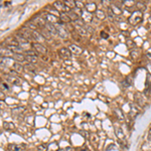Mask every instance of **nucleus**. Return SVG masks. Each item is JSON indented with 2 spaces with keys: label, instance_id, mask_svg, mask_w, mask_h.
<instances>
[{
  "label": "nucleus",
  "instance_id": "obj_28",
  "mask_svg": "<svg viewBox=\"0 0 151 151\" xmlns=\"http://www.w3.org/2000/svg\"><path fill=\"white\" fill-rule=\"evenodd\" d=\"M131 81H132V79H131V78H128V79H126L125 81L123 82V86L124 87H129L131 84H132V82H131Z\"/></svg>",
  "mask_w": 151,
  "mask_h": 151
},
{
  "label": "nucleus",
  "instance_id": "obj_6",
  "mask_svg": "<svg viewBox=\"0 0 151 151\" xmlns=\"http://www.w3.org/2000/svg\"><path fill=\"white\" fill-rule=\"evenodd\" d=\"M75 27L76 29H77V31L79 32V35H84V36H87V35H89V31L87 30V27H85L83 24H81V25H75Z\"/></svg>",
  "mask_w": 151,
  "mask_h": 151
},
{
  "label": "nucleus",
  "instance_id": "obj_23",
  "mask_svg": "<svg viewBox=\"0 0 151 151\" xmlns=\"http://www.w3.org/2000/svg\"><path fill=\"white\" fill-rule=\"evenodd\" d=\"M7 79L9 80V81H10L11 83H13V84H15V85H19L20 84V81H19V80L17 79V78H14V77H10V76H9V77H7Z\"/></svg>",
  "mask_w": 151,
  "mask_h": 151
},
{
  "label": "nucleus",
  "instance_id": "obj_32",
  "mask_svg": "<svg viewBox=\"0 0 151 151\" xmlns=\"http://www.w3.org/2000/svg\"><path fill=\"white\" fill-rule=\"evenodd\" d=\"M147 69H148V70H149V72L151 73V65H148V67H147Z\"/></svg>",
  "mask_w": 151,
  "mask_h": 151
},
{
  "label": "nucleus",
  "instance_id": "obj_15",
  "mask_svg": "<svg viewBox=\"0 0 151 151\" xmlns=\"http://www.w3.org/2000/svg\"><path fill=\"white\" fill-rule=\"evenodd\" d=\"M95 14H96V17H98L99 19H104L106 17L105 12L103 10H101V9H97V10L95 11Z\"/></svg>",
  "mask_w": 151,
  "mask_h": 151
},
{
  "label": "nucleus",
  "instance_id": "obj_9",
  "mask_svg": "<svg viewBox=\"0 0 151 151\" xmlns=\"http://www.w3.org/2000/svg\"><path fill=\"white\" fill-rule=\"evenodd\" d=\"M33 22H35L37 26H43L47 24V21H45V19L43 17H35L33 18Z\"/></svg>",
  "mask_w": 151,
  "mask_h": 151
},
{
  "label": "nucleus",
  "instance_id": "obj_2",
  "mask_svg": "<svg viewBox=\"0 0 151 151\" xmlns=\"http://www.w3.org/2000/svg\"><path fill=\"white\" fill-rule=\"evenodd\" d=\"M53 5H55V7L58 9V11H62V13H67V12L70 11V8H69V7L65 4V2H63V1L55 2Z\"/></svg>",
  "mask_w": 151,
  "mask_h": 151
},
{
  "label": "nucleus",
  "instance_id": "obj_33",
  "mask_svg": "<svg viewBox=\"0 0 151 151\" xmlns=\"http://www.w3.org/2000/svg\"><path fill=\"white\" fill-rule=\"evenodd\" d=\"M0 80H1V79H0Z\"/></svg>",
  "mask_w": 151,
  "mask_h": 151
},
{
  "label": "nucleus",
  "instance_id": "obj_31",
  "mask_svg": "<svg viewBox=\"0 0 151 151\" xmlns=\"http://www.w3.org/2000/svg\"><path fill=\"white\" fill-rule=\"evenodd\" d=\"M148 139L151 140V130L149 131V134H148Z\"/></svg>",
  "mask_w": 151,
  "mask_h": 151
},
{
  "label": "nucleus",
  "instance_id": "obj_27",
  "mask_svg": "<svg viewBox=\"0 0 151 151\" xmlns=\"http://www.w3.org/2000/svg\"><path fill=\"white\" fill-rule=\"evenodd\" d=\"M25 55H28V57H37V53H36V52H33V50H25Z\"/></svg>",
  "mask_w": 151,
  "mask_h": 151
},
{
  "label": "nucleus",
  "instance_id": "obj_18",
  "mask_svg": "<svg viewBox=\"0 0 151 151\" xmlns=\"http://www.w3.org/2000/svg\"><path fill=\"white\" fill-rule=\"evenodd\" d=\"M3 127H4V129H6V130H8V131H12V130L15 129L14 125L11 122H4Z\"/></svg>",
  "mask_w": 151,
  "mask_h": 151
},
{
  "label": "nucleus",
  "instance_id": "obj_25",
  "mask_svg": "<svg viewBox=\"0 0 151 151\" xmlns=\"http://www.w3.org/2000/svg\"><path fill=\"white\" fill-rule=\"evenodd\" d=\"M65 4L70 9L74 8V7L76 6V2L75 1H65Z\"/></svg>",
  "mask_w": 151,
  "mask_h": 151
},
{
  "label": "nucleus",
  "instance_id": "obj_21",
  "mask_svg": "<svg viewBox=\"0 0 151 151\" xmlns=\"http://www.w3.org/2000/svg\"><path fill=\"white\" fill-rule=\"evenodd\" d=\"M23 69L26 70V72H31V73H35V67L32 65V64H27V65H25L23 67Z\"/></svg>",
  "mask_w": 151,
  "mask_h": 151
},
{
  "label": "nucleus",
  "instance_id": "obj_19",
  "mask_svg": "<svg viewBox=\"0 0 151 151\" xmlns=\"http://www.w3.org/2000/svg\"><path fill=\"white\" fill-rule=\"evenodd\" d=\"M68 15H69L70 21H77L78 19H79V15H78L77 13H75V12H73V11H70Z\"/></svg>",
  "mask_w": 151,
  "mask_h": 151
},
{
  "label": "nucleus",
  "instance_id": "obj_26",
  "mask_svg": "<svg viewBox=\"0 0 151 151\" xmlns=\"http://www.w3.org/2000/svg\"><path fill=\"white\" fill-rule=\"evenodd\" d=\"M48 149V145L47 144H41L37 147L38 151H47Z\"/></svg>",
  "mask_w": 151,
  "mask_h": 151
},
{
  "label": "nucleus",
  "instance_id": "obj_16",
  "mask_svg": "<svg viewBox=\"0 0 151 151\" xmlns=\"http://www.w3.org/2000/svg\"><path fill=\"white\" fill-rule=\"evenodd\" d=\"M45 19L48 21H50V23H52V22H57V17H55L53 14H50V13L45 14Z\"/></svg>",
  "mask_w": 151,
  "mask_h": 151
},
{
  "label": "nucleus",
  "instance_id": "obj_24",
  "mask_svg": "<svg viewBox=\"0 0 151 151\" xmlns=\"http://www.w3.org/2000/svg\"><path fill=\"white\" fill-rule=\"evenodd\" d=\"M135 6L137 7L138 10L141 11V12H142V10H144V9H145V5H143L142 2H137V3L135 4Z\"/></svg>",
  "mask_w": 151,
  "mask_h": 151
},
{
  "label": "nucleus",
  "instance_id": "obj_30",
  "mask_svg": "<svg viewBox=\"0 0 151 151\" xmlns=\"http://www.w3.org/2000/svg\"><path fill=\"white\" fill-rule=\"evenodd\" d=\"M4 98H5V96H4V94L0 92V100H3Z\"/></svg>",
  "mask_w": 151,
  "mask_h": 151
},
{
  "label": "nucleus",
  "instance_id": "obj_14",
  "mask_svg": "<svg viewBox=\"0 0 151 151\" xmlns=\"http://www.w3.org/2000/svg\"><path fill=\"white\" fill-rule=\"evenodd\" d=\"M86 8L88 11H96L97 10L96 4H95L94 2H88L86 4Z\"/></svg>",
  "mask_w": 151,
  "mask_h": 151
},
{
  "label": "nucleus",
  "instance_id": "obj_20",
  "mask_svg": "<svg viewBox=\"0 0 151 151\" xmlns=\"http://www.w3.org/2000/svg\"><path fill=\"white\" fill-rule=\"evenodd\" d=\"M60 20H62L63 22H65V23H68V22H70V21L69 15H68L67 13H60Z\"/></svg>",
  "mask_w": 151,
  "mask_h": 151
},
{
  "label": "nucleus",
  "instance_id": "obj_4",
  "mask_svg": "<svg viewBox=\"0 0 151 151\" xmlns=\"http://www.w3.org/2000/svg\"><path fill=\"white\" fill-rule=\"evenodd\" d=\"M58 55L62 58L69 60V58H70V50H68V48H65V47L60 48V50H58Z\"/></svg>",
  "mask_w": 151,
  "mask_h": 151
},
{
  "label": "nucleus",
  "instance_id": "obj_1",
  "mask_svg": "<svg viewBox=\"0 0 151 151\" xmlns=\"http://www.w3.org/2000/svg\"><path fill=\"white\" fill-rule=\"evenodd\" d=\"M142 17H143V13L139 10H136L135 12H133L132 15L130 16V18H129V22L131 24H133V25H135V24L139 23L141 20H142Z\"/></svg>",
  "mask_w": 151,
  "mask_h": 151
},
{
  "label": "nucleus",
  "instance_id": "obj_3",
  "mask_svg": "<svg viewBox=\"0 0 151 151\" xmlns=\"http://www.w3.org/2000/svg\"><path fill=\"white\" fill-rule=\"evenodd\" d=\"M32 47H33V48L35 50V52H38L40 55H45V53L47 52V47H43V45H41V43H38V42L33 43Z\"/></svg>",
  "mask_w": 151,
  "mask_h": 151
},
{
  "label": "nucleus",
  "instance_id": "obj_5",
  "mask_svg": "<svg viewBox=\"0 0 151 151\" xmlns=\"http://www.w3.org/2000/svg\"><path fill=\"white\" fill-rule=\"evenodd\" d=\"M25 144H9L8 150L9 151H23L25 149Z\"/></svg>",
  "mask_w": 151,
  "mask_h": 151
},
{
  "label": "nucleus",
  "instance_id": "obj_29",
  "mask_svg": "<svg viewBox=\"0 0 151 151\" xmlns=\"http://www.w3.org/2000/svg\"><path fill=\"white\" fill-rule=\"evenodd\" d=\"M101 36L104 38H108V35H106V32H103V31L101 32Z\"/></svg>",
  "mask_w": 151,
  "mask_h": 151
},
{
  "label": "nucleus",
  "instance_id": "obj_22",
  "mask_svg": "<svg viewBox=\"0 0 151 151\" xmlns=\"http://www.w3.org/2000/svg\"><path fill=\"white\" fill-rule=\"evenodd\" d=\"M25 60H27L30 64H35V63L37 62V57H28V55H25Z\"/></svg>",
  "mask_w": 151,
  "mask_h": 151
},
{
  "label": "nucleus",
  "instance_id": "obj_7",
  "mask_svg": "<svg viewBox=\"0 0 151 151\" xmlns=\"http://www.w3.org/2000/svg\"><path fill=\"white\" fill-rule=\"evenodd\" d=\"M45 27H47V30L50 33V35H58L55 25H53V24L48 22V23L45 24Z\"/></svg>",
  "mask_w": 151,
  "mask_h": 151
},
{
  "label": "nucleus",
  "instance_id": "obj_8",
  "mask_svg": "<svg viewBox=\"0 0 151 151\" xmlns=\"http://www.w3.org/2000/svg\"><path fill=\"white\" fill-rule=\"evenodd\" d=\"M69 50H70V52H73L74 55H81V53L83 52L82 48L80 47H78V45H70Z\"/></svg>",
  "mask_w": 151,
  "mask_h": 151
},
{
  "label": "nucleus",
  "instance_id": "obj_10",
  "mask_svg": "<svg viewBox=\"0 0 151 151\" xmlns=\"http://www.w3.org/2000/svg\"><path fill=\"white\" fill-rule=\"evenodd\" d=\"M13 60H15L17 63H22L25 60V57L22 55V53H13V57H12Z\"/></svg>",
  "mask_w": 151,
  "mask_h": 151
},
{
  "label": "nucleus",
  "instance_id": "obj_17",
  "mask_svg": "<svg viewBox=\"0 0 151 151\" xmlns=\"http://www.w3.org/2000/svg\"><path fill=\"white\" fill-rule=\"evenodd\" d=\"M23 111H24L23 107H17V108H15V109H13V110H12V114H13V116H17V115L22 114Z\"/></svg>",
  "mask_w": 151,
  "mask_h": 151
},
{
  "label": "nucleus",
  "instance_id": "obj_12",
  "mask_svg": "<svg viewBox=\"0 0 151 151\" xmlns=\"http://www.w3.org/2000/svg\"><path fill=\"white\" fill-rule=\"evenodd\" d=\"M12 69L15 70V72H17V73H21L24 70L22 65H21L17 62H13V64H12Z\"/></svg>",
  "mask_w": 151,
  "mask_h": 151
},
{
  "label": "nucleus",
  "instance_id": "obj_11",
  "mask_svg": "<svg viewBox=\"0 0 151 151\" xmlns=\"http://www.w3.org/2000/svg\"><path fill=\"white\" fill-rule=\"evenodd\" d=\"M55 27H57V30H58V35H60V36H62V37H64V38H65L68 36V35H67V32H65V30L64 28L62 27V26H60L58 24H57L55 25Z\"/></svg>",
  "mask_w": 151,
  "mask_h": 151
},
{
  "label": "nucleus",
  "instance_id": "obj_13",
  "mask_svg": "<svg viewBox=\"0 0 151 151\" xmlns=\"http://www.w3.org/2000/svg\"><path fill=\"white\" fill-rule=\"evenodd\" d=\"M32 35H33V40L35 41H43L45 40V37L41 35V33H38V32H36V31H33Z\"/></svg>",
  "mask_w": 151,
  "mask_h": 151
}]
</instances>
